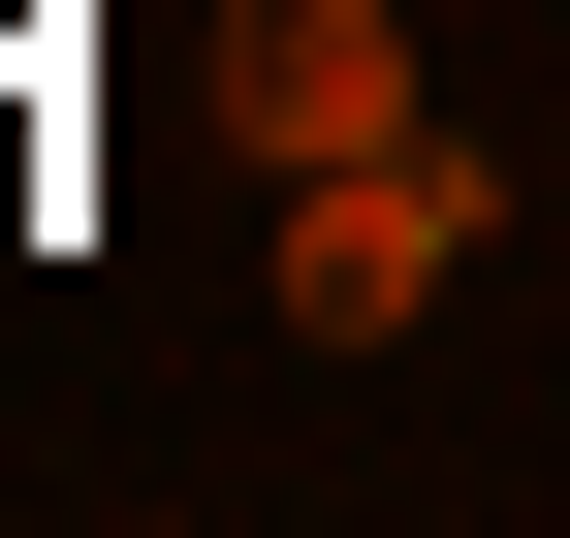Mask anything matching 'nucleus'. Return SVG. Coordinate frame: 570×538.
Masks as SVG:
<instances>
[{
  "label": "nucleus",
  "mask_w": 570,
  "mask_h": 538,
  "mask_svg": "<svg viewBox=\"0 0 570 538\" xmlns=\"http://www.w3.org/2000/svg\"><path fill=\"white\" fill-rule=\"evenodd\" d=\"M444 253H475V159H444V127H381V159H285V349H381Z\"/></svg>",
  "instance_id": "1"
},
{
  "label": "nucleus",
  "mask_w": 570,
  "mask_h": 538,
  "mask_svg": "<svg viewBox=\"0 0 570 538\" xmlns=\"http://www.w3.org/2000/svg\"><path fill=\"white\" fill-rule=\"evenodd\" d=\"M223 127L254 159H381L412 127V0H223Z\"/></svg>",
  "instance_id": "2"
}]
</instances>
